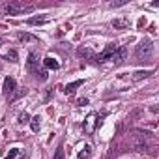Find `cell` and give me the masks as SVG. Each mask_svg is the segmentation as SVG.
I'll return each instance as SVG.
<instances>
[{
	"instance_id": "6da1fadb",
	"label": "cell",
	"mask_w": 159,
	"mask_h": 159,
	"mask_svg": "<svg viewBox=\"0 0 159 159\" xmlns=\"http://www.w3.org/2000/svg\"><path fill=\"white\" fill-rule=\"evenodd\" d=\"M153 142V137L152 133L148 131H142V129H133L129 133V146L135 150V152H146Z\"/></svg>"
},
{
	"instance_id": "7a4b0ae2",
	"label": "cell",
	"mask_w": 159,
	"mask_h": 159,
	"mask_svg": "<svg viewBox=\"0 0 159 159\" xmlns=\"http://www.w3.org/2000/svg\"><path fill=\"white\" fill-rule=\"evenodd\" d=\"M152 54H153V43H152V39L144 38V39L137 45V49H135V56H137L139 60H150Z\"/></svg>"
},
{
	"instance_id": "3957f363",
	"label": "cell",
	"mask_w": 159,
	"mask_h": 159,
	"mask_svg": "<svg viewBox=\"0 0 159 159\" xmlns=\"http://www.w3.org/2000/svg\"><path fill=\"white\" fill-rule=\"evenodd\" d=\"M2 92H4V98H6L8 101H13V99H17V98L23 94V92H17V83H15L13 77H6V79H4Z\"/></svg>"
},
{
	"instance_id": "277c9868",
	"label": "cell",
	"mask_w": 159,
	"mask_h": 159,
	"mask_svg": "<svg viewBox=\"0 0 159 159\" xmlns=\"http://www.w3.org/2000/svg\"><path fill=\"white\" fill-rule=\"evenodd\" d=\"M32 10H34L32 4H28V2H21V0H13V2L6 4V11H8L10 15H21V13H25V11H32Z\"/></svg>"
},
{
	"instance_id": "5b68a950",
	"label": "cell",
	"mask_w": 159,
	"mask_h": 159,
	"mask_svg": "<svg viewBox=\"0 0 159 159\" xmlns=\"http://www.w3.org/2000/svg\"><path fill=\"white\" fill-rule=\"evenodd\" d=\"M125 56H127V47L120 45V47H116V51H114L112 62H114L116 66H120V64H124V62H125Z\"/></svg>"
},
{
	"instance_id": "8992f818",
	"label": "cell",
	"mask_w": 159,
	"mask_h": 159,
	"mask_svg": "<svg viewBox=\"0 0 159 159\" xmlns=\"http://www.w3.org/2000/svg\"><path fill=\"white\" fill-rule=\"evenodd\" d=\"M116 47L118 45H114V43H111V45H107V49L98 56V60L99 62H107V60H112V56H114V51H116Z\"/></svg>"
},
{
	"instance_id": "52a82bcc",
	"label": "cell",
	"mask_w": 159,
	"mask_h": 159,
	"mask_svg": "<svg viewBox=\"0 0 159 159\" xmlns=\"http://www.w3.org/2000/svg\"><path fill=\"white\" fill-rule=\"evenodd\" d=\"M38 54L36 52H30L28 54V60H26V69L30 71V73H39V69H38Z\"/></svg>"
},
{
	"instance_id": "ba28073f",
	"label": "cell",
	"mask_w": 159,
	"mask_h": 159,
	"mask_svg": "<svg viewBox=\"0 0 159 159\" xmlns=\"http://www.w3.org/2000/svg\"><path fill=\"white\" fill-rule=\"evenodd\" d=\"M129 19L127 17H118V19H114L112 21V26L116 28V30H125V28H129Z\"/></svg>"
},
{
	"instance_id": "9c48e42d",
	"label": "cell",
	"mask_w": 159,
	"mask_h": 159,
	"mask_svg": "<svg viewBox=\"0 0 159 159\" xmlns=\"http://www.w3.org/2000/svg\"><path fill=\"white\" fill-rule=\"evenodd\" d=\"M96 118H98L96 114H90V116L86 118V122L83 124V127H84V131H86V133H92V131H94V125L98 124V120H96Z\"/></svg>"
},
{
	"instance_id": "30bf717a",
	"label": "cell",
	"mask_w": 159,
	"mask_h": 159,
	"mask_svg": "<svg viewBox=\"0 0 159 159\" xmlns=\"http://www.w3.org/2000/svg\"><path fill=\"white\" fill-rule=\"evenodd\" d=\"M43 66H45L47 69H58V67H60L58 60H56V58H52V56H47V58L43 60Z\"/></svg>"
},
{
	"instance_id": "8fae6325",
	"label": "cell",
	"mask_w": 159,
	"mask_h": 159,
	"mask_svg": "<svg viewBox=\"0 0 159 159\" xmlns=\"http://www.w3.org/2000/svg\"><path fill=\"white\" fill-rule=\"evenodd\" d=\"M47 21H49L47 15H36V17H30L26 23H28V25H45Z\"/></svg>"
},
{
	"instance_id": "7c38bea8",
	"label": "cell",
	"mask_w": 159,
	"mask_h": 159,
	"mask_svg": "<svg viewBox=\"0 0 159 159\" xmlns=\"http://www.w3.org/2000/svg\"><path fill=\"white\" fill-rule=\"evenodd\" d=\"M19 41H23V43H36V41H38V38H36V36H32V34L21 32V34H19Z\"/></svg>"
},
{
	"instance_id": "4fadbf2b",
	"label": "cell",
	"mask_w": 159,
	"mask_h": 159,
	"mask_svg": "<svg viewBox=\"0 0 159 159\" xmlns=\"http://www.w3.org/2000/svg\"><path fill=\"white\" fill-rule=\"evenodd\" d=\"M4 58H6V60H10L11 64H17V62H19V54H17V51H15V49H10V51L4 54Z\"/></svg>"
},
{
	"instance_id": "5bb4252c",
	"label": "cell",
	"mask_w": 159,
	"mask_h": 159,
	"mask_svg": "<svg viewBox=\"0 0 159 159\" xmlns=\"http://www.w3.org/2000/svg\"><path fill=\"white\" fill-rule=\"evenodd\" d=\"M83 83H84L83 79H79V81H73L71 84H67V86H66V94H73V92H75V88H79Z\"/></svg>"
},
{
	"instance_id": "9a60e30c",
	"label": "cell",
	"mask_w": 159,
	"mask_h": 159,
	"mask_svg": "<svg viewBox=\"0 0 159 159\" xmlns=\"http://www.w3.org/2000/svg\"><path fill=\"white\" fill-rule=\"evenodd\" d=\"M30 127H32V131H34V133H38V131H39V127H41V118H39V116L30 118Z\"/></svg>"
},
{
	"instance_id": "2e32d148",
	"label": "cell",
	"mask_w": 159,
	"mask_h": 159,
	"mask_svg": "<svg viewBox=\"0 0 159 159\" xmlns=\"http://www.w3.org/2000/svg\"><path fill=\"white\" fill-rule=\"evenodd\" d=\"M153 71L152 69H146V71H137L135 75H133V81H142V79H146V77H150Z\"/></svg>"
},
{
	"instance_id": "e0dca14e",
	"label": "cell",
	"mask_w": 159,
	"mask_h": 159,
	"mask_svg": "<svg viewBox=\"0 0 159 159\" xmlns=\"http://www.w3.org/2000/svg\"><path fill=\"white\" fill-rule=\"evenodd\" d=\"M90 150H92L90 146H84L81 152H79V159H88V157H90V153H92Z\"/></svg>"
},
{
	"instance_id": "ac0fdd59",
	"label": "cell",
	"mask_w": 159,
	"mask_h": 159,
	"mask_svg": "<svg viewBox=\"0 0 159 159\" xmlns=\"http://www.w3.org/2000/svg\"><path fill=\"white\" fill-rule=\"evenodd\" d=\"M28 122H30V114L28 112H23L19 116V124H28Z\"/></svg>"
},
{
	"instance_id": "d6986e66",
	"label": "cell",
	"mask_w": 159,
	"mask_h": 159,
	"mask_svg": "<svg viewBox=\"0 0 159 159\" xmlns=\"http://www.w3.org/2000/svg\"><path fill=\"white\" fill-rule=\"evenodd\" d=\"M17 155H19V150H17V148H13V150H11L8 155H6V159H15Z\"/></svg>"
},
{
	"instance_id": "ffe728a7",
	"label": "cell",
	"mask_w": 159,
	"mask_h": 159,
	"mask_svg": "<svg viewBox=\"0 0 159 159\" xmlns=\"http://www.w3.org/2000/svg\"><path fill=\"white\" fill-rule=\"evenodd\" d=\"M77 105H79V107H84V105H88V99H86V98H79V99H77Z\"/></svg>"
}]
</instances>
